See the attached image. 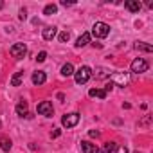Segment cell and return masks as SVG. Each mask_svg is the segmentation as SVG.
Masks as SVG:
<instances>
[{
	"mask_svg": "<svg viewBox=\"0 0 153 153\" xmlns=\"http://www.w3.org/2000/svg\"><path fill=\"white\" fill-rule=\"evenodd\" d=\"M90 78H92V68L87 67V65L79 67L78 70L74 72V79H76V83H78V85H85Z\"/></svg>",
	"mask_w": 153,
	"mask_h": 153,
	"instance_id": "obj_1",
	"label": "cell"
},
{
	"mask_svg": "<svg viewBox=\"0 0 153 153\" xmlns=\"http://www.w3.org/2000/svg\"><path fill=\"white\" fill-rule=\"evenodd\" d=\"M92 34L96 38H106L110 34V25L105 24V22H96L94 27H92Z\"/></svg>",
	"mask_w": 153,
	"mask_h": 153,
	"instance_id": "obj_2",
	"label": "cell"
},
{
	"mask_svg": "<svg viewBox=\"0 0 153 153\" xmlns=\"http://www.w3.org/2000/svg\"><path fill=\"white\" fill-rule=\"evenodd\" d=\"M78 123H79V114H78V112L67 114V115H63V119H61V124H63L65 128H74Z\"/></svg>",
	"mask_w": 153,
	"mask_h": 153,
	"instance_id": "obj_3",
	"label": "cell"
},
{
	"mask_svg": "<svg viewBox=\"0 0 153 153\" xmlns=\"http://www.w3.org/2000/svg\"><path fill=\"white\" fill-rule=\"evenodd\" d=\"M9 52H11V56H13L15 59H22V58L27 54V45H25V43H15V45L9 49Z\"/></svg>",
	"mask_w": 153,
	"mask_h": 153,
	"instance_id": "obj_4",
	"label": "cell"
},
{
	"mask_svg": "<svg viewBox=\"0 0 153 153\" xmlns=\"http://www.w3.org/2000/svg\"><path fill=\"white\" fill-rule=\"evenodd\" d=\"M148 68H149V65H148V61L144 58H137V59L131 61V72H135V74H142Z\"/></svg>",
	"mask_w": 153,
	"mask_h": 153,
	"instance_id": "obj_5",
	"label": "cell"
},
{
	"mask_svg": "<svg viewBox=\"0 0 153 153\" xmlns=\"http://www.w3.org/2000/svg\"><path fill=\"white\" fill-rule=\"evenodd\" d=\"M112 83L114 85H119V87H126L130 83V76L128 74H123V72H112Z\"/></svg>",
	"mask_w": 153,
	"mask_h": 153,
	"instance_id": "obj_6",
	"label": "cell"
},
{
	"mask_svg": "<svg viewBox=\"0 0 153 153\" xmlns=\"http://www.w3.org/2000/svg\"><path fill=\"white\" fill-rule=\"evenodd\" d=\"M36 112H38L40 115H45V117H52V114H54V108H52V103H49V101H42V103L38 105V108H36Z\"/></svg>",
	"mask_w": 153,
	"mask_h": 153,
	"instance_id": "obj_7",
	"label": "cell"
},
{
	"mask_svg": "<svg viewBox=\"0 0 153 153\" xmlns=\"http://www.w3.org/2000/svg\"><path fill=\"white\" fill-rule=\"evenodd\" d=\"M92 74L96 76V79H106V78H110V76H112V70L110 68H105V67H97Z\"/></svg>",
	"mask_w": 153,
	"mask_h": 153,
	"instance_id": "obj_8",
	"label": "cell"
},
{
	"mask_svg": "<svg viewBox=\"0 0 153 153\" xmlns=\"http://www.w3.org/2000/svg\"><path fill=\"white\" fill-rule=\"evenodd\" d=\"M16 114L20 117H31L29 115V105H27V101H20L16 105Z\"/></svg>",
	"mask_w": 153,
	"mask_h": 153,
	"instance_id": "obj_9",
	"label": "cell"
},
{
	"mask_svg": "<svg viewBox=\"0 0 153 153\" xmlns=\"http://www.w3.org/2000/svg\"><path fill=\"white\" fill-rule=\"evenodd\" d=\"M81 151L83 153H99V148L96 144H92L90 140H83L81 142Z\"/></svg>",
	"mask_w": 153,
	"mask_h": 153,
	"instance_id": "obj_10",
	"label": "cell"
},
{
	"mask_svg": "<svg viewBox=\"0 0 153 153\" xmlns=\"http://www.w3.org/2000/svg\"><path fill=\"white\" fill-rule=\"evenodd\" d=\"M56 34H58V29H56L54 25H51V27H45V29H43V33H42L43 40H47V42L54 40V36H56Z\"/></svg>",
	"mask_w": 153,
	"mask_h": 153,
	"instance_id": "obj_11",
	"label": "cell"
},
{
	"mask_svg": "<svg viewBox=\"0 0 153 153\" xmlns=\"http://www.w3.org/2000/svg\"><path fill=\"white\" fill-rule=\"evenodd\" d=\"M124 7L131 13H139L140 11V2H137V0H126L124 2Z\"/></svg>",
	"mask_w": 153,
	"mask_h": 153,
	"instance_id": "obj_12",
	"label": "cell"
},
{
	"mask_svg": "<svg viewBox=\"0 0 153 153\" xmlns=\"http://www.w3.org/2000/svg\"><path fill=\"white\" fill-rule=\"evenodd\" d=\"M45 79H47V76H45V72H42V70H38V72H34L33 74V83L34 85H43L45 83Z\"/></svg>",
	"mask_w": 153,
	"mask_h": 153,
	"instance_id": "obj_13",
	"label": "cell"
},
{
	"mask_svg": "<svg viewBox=\"0 0 153 153\" xmlns=\"http://www.w3.org/2000/svg\"><path fill=\"white\" fill-rule=\"evenodd\" d=\"M88 43H90V33H83V34L78 38V42H76V47L81 49V47H85V45H88Z\"/></svg>",
	"mask_w": 153,
	"mask_h": 153,
	"instance_id": "obj_14",
	"label": "cell"
},
{
	"mask_svg": "<svg viewBox=\"0 0 153 153\" xmlns=\"http://www.w3.org/2000/svg\"><path fill=\"white\" fill-rule=\"evenodd\" d=\"M133 47H135L137 51H140V52H153V47H151L149 43H146V42H137Z\"/></svg>",
	"mask_w": 153,
	"mask_h": 153,
	"instance_id": "obj_15",
	"label": "cell"
},
{
	"mask_svg": "<svg viewBox=\"0 0 153 153\" xmlns=\"http://www.w3.org/2000/svg\"><path fill=\"white\" fill-rule=\"evenodd\" d=\"M22 81H24V72L20 70V72H16L13 78H11V87H20Z\"/></svg>",
	"mask_w": 153,
	"mask_h": 153,
	"instance_id": "obj_16",
	"label": "cell"
},
{
	"mask_svg": "<svg viewBox=\"0 0 153 153\" xmlns=\"http://www.w3.org/2000/svg\"><path fill=\"white\" fill-rule=\"evenodd\" d=\"M88 96L90 97H99V99H105L106 97V92L103 88H90L88 90Z\"/></svg>",
	"mask_w": 153,
	"mask_h": 153,
	"instance_id": "obj_17",
	"label": "cell"
},
{
	"mask_svg": "<svg viewBox=\"0 0 153 153\" xmlns=\"http://www.w3.org/2000/svg\"><path fill=\"white\" fill-rule=\"evenodd\" d=\"M72 74H74V67H72V63H65V65L61 67V76L68 78V76H72Z\"/></svg>",
	"mask_w": 153,
	"mask_h": 153,
	"instance_id": "obj_18",
	"label": "cell"
},
{
	"mask_svg": "<svg viewBox=\"0 0 153 153\" xmlns=\"http://www.w3.org/2000/svg\"><path fill=\"white\" fill-rule=\"evenodd\" d=\"M11 146H13V142H11L7 137H0V148H2L4 151H9Z\"/></svg>",
	"mask_w": 153,
	"mask_h": 153,
	"instance_id": "obj_19",
	"label": "cell"
},
{
	"mask_svg": "<svg viewBox=\"0 0 153 153\" xmlns=\"http://www.w3.org/2000/svg\"><path fill=\"white\" fill-rule=\"evenodd\" d=\"M115 148H117V144H115V142H106L99 153H114V151H115Z\"/></svg>",
	"mask_w": 153,
	"mask_h": 153,
	"instance_id": "obj_20",
	"label": "cell"
},
{
	"mask_svg": "<svg viewBox=\"0 0 153 153\" xmlns=\"http://www.w3.org/2000/svg\"><path fill=\"white\" fill-rule=\"evenodd\" d=\"M56 11H58V6L56 4H49V6H45L43 7V15H56Z\"/></svg>",
	"mask_w": 153,
	"mask_h": 153,
	"instance_id": "obj_21",
	"label": "cell"
},
{
	"mask_svg": "<svg viewBox=\"0 0 153 153\" xmlns=\"http://www.w3.org/2000/svg\"><path fill=\"white\" fill-rule=\"evenodd\" d=\"M68 40H70V34H68L67 31H63V33L59 34V42H61V43H65V42H68Z\"/></svg>",
	"mask_w": 153,
	"mask_h": 153,
	"instance_id": "obj_22",
	"label": "cell"
},
{
	"mask_svg": "<svg viewBox=\"0 0 153 153\" xmlns=\"http://www.w3.org/2000/svg\"><path fill=\"white\" fill-rule=\"evenodd\" d=\"M45 59H47V52H45V51L38 52V56H36V61H38V63H42V61H45Z\"/></svg>",
	"mask_w": 153,
	"mask_h": 153,
	"instance_id": "obj_23",
	"label": "cell"
},
{
	"mask_svg": "<svg viewBox=\"0 0 153 153\" xmlns=\"http://www.w3.org/2000/svg\"><path fill=\"white\" fill-rule=\"evenodd\" d=\"M114 153H128V148H126V146H117Z\"/></svg>",
	"mask_w": 153,
	"mask_h": 153,
	"instance_id": "obj_24",
	"label": "cell"
},
{
	"mask_svg": "<svg viewBox=\"0 0 153 153\" xmlns=\"http://www.w3.org/2000/svg\"><path fill=\"white\" fill-rule=\"evenodd\" d=\"M76 2H72V0H61V6L63 7H68V6H74Z\"/></svg>",
	"mask_w": 153,
	"mask_h": 153,
	"instance_id": "obj_25",
	"label": "cell"
},
{
	"mask_svg": "<svg viewBox=\"0 0 153 153\" xmlns=\"http://www.w3.org/2000/svg\"><path fill=\"white\" fill-rule=\"evenodd\" d=\"M59 135H61V130H54V131H51V137H52V139H58Z\"/></svg>",
	"mask_w": 153,
	"mask_h": 153,
	"instance_id": "obj_26",
	"label": "cell"
},
{
	"mask_svg": "<svg viewBox=\"0 0 153 153\" xmlns=\"http://www.w3.org/2000/svg\"><path fill=\"white\" fill-rule=\"evenodd\" d=\"M18 16H20V20H25V18H27V11H25V9H22Z\"/></svg>",
	"mask_w": 153,
	"mask_h": 153,
	"instance_id": "obj_27",
	"label": "cell"
},
{
	"mask_svg": "<svg viewBox=\"0 0 153 153\" xmlns=\"http://www.w3.org/2000/svg\"><path fill=\"white\" fill-rule=\"evenodd\" d=\"M90 137H99V131H97V130H92V131H90Z\"/></svg>",
	"mask_w": 153,
	"mask_h": 153,
	"instance_id": "obj_28",
	"label": "cell"
},
{
	"mask_svg": "<svg viewBox=\"0 0 153 153\" xmlns=\"http://www.w3.org/2000/svg\"><path fill=\"white\" fill-rule=\"evenodd\" d=\"M133 153H140V151H133Z\"/></svg>",
	"mask_w": 153,
	"mask_h": 153,
	"instance_id": "obj_29",
	"label": "cell"
},
{
	"mask_svg": "<svg viewBox=\"0 0 153 153\" xmlns=\"http://www.w3.org/2000/svg\"><path fill=\"white\" fill-rule=\"evenodd\" d=\"M0 128H2V123H0Z\"/></svg>",
	"mask_w": 153,
	"mask_h": 153,
	"instance_id": "obj_30",
	"label": "cell"
}]
</instances>
